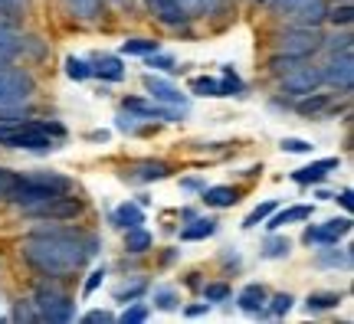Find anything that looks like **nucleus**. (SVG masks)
Here are the masks:
<instances>
[{
    "label": "nucleus",
    "mask_w": 354,
    "mask_h": 324,
    "mask_svg": "<svg viewBox=\"0 0 354 324\" xmlns=\"http://www.w3.org/2000/svg\"><path fill=\"white\" fill-rule=\"evenodd\" d=\"M99 242L73 229H39L24 242V259L43 275H66L86 265Z\"/></svg>",
    "instance_id": "f257e3e1"
},
{
    "label": "nucleus",
    "mask_w": 354,
    "mask_h": 324,
    "mask_svg": "<svg viewBox=\"0 0 354 324\" xmlns=\"http://www.w3.org/2000/svg\"><path fill=\"white\" fill-rule=\"evenodd\" d=\"M73 190V180L63 174H33V177H17V184L10 190V203L17 207H33L39 200L59 197V193H69Z\"/></svg>",
    "instance_id": "f03ea898"
},
{
    "label": "nucleus",
    "mask_w": 354,
    "mask_h": 324,
    "mask_svg": "<svg viewBox=\"0 0 354 324\" xmlns=\"http://www.w3.org/2000/svg\"><path fill=\"white\" fill-rule=\"evenodd\" d=\"M37 308L39 321H73L76 318V305L69 295H63L59 288H37V298L30 301Z\"/></svg>",
    "instance_id": "7ed1b4c3"
},
{
    "label": "nucleus",
    "mask_w": 354,
    "mask_h": 324,
    "mask_svg": "<svg viewBox=\"0 0 354 324\" xmlns=\"http://www.w3.org/2000/svg\"><path fill=\"white\" fill-rule=\"evenodd\" d=\"M26 216L33 220H53V223H63V220H76L82 213V200L79 197H69V193H59V197H50V200H39L33 207H24Z\"/></svg>",
    "instance_id": "20e7f679"
},
{
    "label": "nucleus",
    "mask_w": 354,
    "mask_h": 324,
    "mask_svg": "<svg viewBox=\"0 0 354 324\" xmlns=\"http://www.w3.org/2000/svg\"><path fill=\"white\" fill-rule=\"evenodd\" d=\"M325 37L318 33V26H295V30H286L279 37V53H289V56H299V59H312L318 50H322Z\"/></svg>",
    "instance_id": "39448f33"
},
{
    "label": "nucleus",
    "mask_w": 354,
    "mask_h": 324,
    "mask_svg": "<svg viewBox=\"0 0 354 324\" xmlns=\"http://www.w3.org/2000/svg\"><path fill=\"white\" fill-rule=\"evenodd\" d=\"M33 95V79L24 69L0 66V108H17Z\"/></svg>",
    "instance_id": "423d86ee"
},
{
    "label": "nucleus",
    "mask_w": 354,
    "mask_h": 324,
    "mask_svg": "<svg viewBox=\"0 0 354 324\" xmlns=\"http://www.w3.org/2000/svg\"><path fill=\"white\" fill-rule=\"evenodd\" d=\"M322 82H328L338 92H351L354 88V59L351 53H335L328 59V66L322 69Z\"/></svg>",
    "instance_id": "0eeeda50"
},
{
    "label": "nucleus",
    "mask_w": 354,
    "mask_h": 324,
    "mask_svg": "<svg viewBox=\"0 0 354 324\" xmlns=\"http://www.w3.org/2000/svg\"><path fill=\"white\" fill-rule=\"evenodd\" d=\"M348 233H351V216H335V220H328V223H322V226H308L302 239L308 246H335Z\"/></svg>",
    "instance_id": "6e6552de"
},
{
    "label": "nucleus",
    "mask_w": 354,
    "mask_h": 324,
    "mask_svg": "<svg viewBox=\"0 0 354 324\" xmlns=\"http://www.w3.org/2000/svg\"><path fill=\"white\" fill-rule=\"evenodd\" d=\"M318 86H322V69H315V66H295L292 73L282 75V92H289V95H308V92H318Z\"/></svg>",
    "instance_id": "1a4fd4ad"
},
{
    "label": "nucleus",
    "mask_w": 354,
    "mask_h": 324,
    "mask_svg": "<svg viewBox=\"0 0 354 324\" xmlns=\"http://www.w3.org/2000/svg\"><path fill=\"white\" fill-rule=\"evenodd\" d=\"M286 17H292L299 26H318L328 17V3H325V0H302V3L292 7Z\"/></svg>",
    "instance_id": "9d476101"
},
{
    "label": "nucleus",
    "mask_w": 354,
    "mask_h": 324,
    "mask_svg": "<svg viewBox=\"0 0 354 324\" xmlns=\"http://www.w3.org/2000/svg\"><path fill=\"white\" fill-rule=\"evenodd\" d=\"M331 171H338V158L312 161L308 167H302V171H295V174H292V180H295V184H318V180H325V177H328Z\"/></svg>",
    "instance_id": "9b49d317"
},
{
    "label": "nucleus",
    "mask_w": 354,
    "mask_h": 324,
    "mask_svg": "<svg viewBox=\"0 0 354 324\" xmlns=\"http://www.w3.org/2000/svg\"><path fill=\"white\" fill-rule=\"evenodd\" d=\"M145 88L151 92V99L165 102V105H180V108H184V95H180L171 82H165V79H158V75H145Z\"/></svg>",
    "instance_id": "f8f14e48"
},
{
    "label": "nucleus",
    "mask_w": 354,
    "mask_h": 324,
    "mask_svg": "<svg viewBox=\"0 0 354 324\" xmlns=\"http://www.w3.org/2000/svg\"><path fill=\"white\" fill-rule=\"evenodd\" d=\"M148 10L167 26H180L184 20H187V13L177 7V0H148Z\"/></svg>",
    "instance_id": "ddd939ff"
},
{
    "label": "nucleus",
    "mask_w": 354,
    "mask_h": 324,
    "mask_svg": "<svg viewBox=\"0 0 354 324\" xmlns=\"http://www.w3.org/2000/svg\"><path fill=\"white\" fill-rule=\"evenodd\" d=\"M112 223L118 226V229H135V226L145 223V210H141L138 203H122V207L112 213Z\"/></svg>",
    "instance_id": "4468645a"
},
{
    "label": "nucleus",
    "mask_w": 354,
    "mask_h": 324,
    "mask_svg": "<svg viewBox=\"0 0 354 324\" xmlns=\"http://www.w3.org/2000/svg\"><path fill=\"white\" fill-rule=\"evenodd\" d=\"M236 305H240L246 314H259V312L266 308V288H263V285H246V288L240 292Z\"/></svg>",
    "instance_id": "2eb2a0df"
},
{
    "label": "nucleus",
    "mask_w": 354,
    "mask_h": 324,
    "mask_svg": "<svg viewBox=\"0 0 354 324\" xmlns=\"http://www.w3.org/2000/svg\"><path fill=\"white\" fill-rule=\"evenodd\" d=\"M92 73L99 75V79H105V82H122L125 79V66H122L118 56H102L99 63L92 66Z\"/></svg>",
    "instance_id": "dca6fc26"
},
{
    "label": "nucleus",
    "mask_w": 354,
    "mask_h": 324,
    "mask_svg": "<svg viewBox=\"0 0 354 324\" xmlns=\"http://www.w3.org/2000/svg\"><path fill=\"white\" fill-rule=\"evenodd\" d=\"M312 213H315V210H312V207H305V203H302V207H289V210H282V213H276V210H272V213H269L272 220H269V223H266V226H269V229H279V226H286V223H299V220H312Z\"/></svg>",
    "instance_id": "f3484780"
},
{
    "label": "nucleus",
    "mask_w": 354,
    "mask_h": 324,
    "mask_svg": "<svg viewBox=\"0 0 354 324\" xmlns=\"http://www.w3.org/2000/svg\"><path fill=\"white\" fill-rule=\"evenodd\" d=\"M236 190L233 187H207L203 190V203L207 207H216V210H223V207H233L236 203Z\"/></svg>",
    "instance_id": "a211bd4d"
},
{
    "label": "nucleus",
    "mask_w": 354,
    "mask_h": 324,
    "mask_svg": "<svg viewBox=\"0 0 354 324\" xmlns=\"http://www.w3.org/2000/svg\"><path fill=\"white\" fill-rule=\"evenodd\" d=\"M125 108L135 112L138 118H171V122H174V112H171V108H158V105H148V102H141V99H125Z\"/></svg>",
    "instance_id": "6ab92c4d"
},
{
    "label": "nucleus",
    "mask_w": 354,
    "mask_h": 324,
    "mask_svg": "<svg viewBox=\"0 0 354 324\" xmlns=\"http://www.w3.org/2000/svg\"><path fill=\"white\" fill-rule=\"evenodd\" d=\"M338 301H342L338 292H312L305 298V308L308 312H328V308H338Z\"/></svg>",
    "instance_id": "aec40b11"
},
{
    "label": "nucleus",
    "mask_w": 354,
    "mask_h": 324,
    "mask_svg": "<svg viewBox=\"0 0 354 324\" xmlns=\"http://www.w3.org/2000/svg\"><path fill=\"white\" fill-rule=\"evenodd\" d=\"M216 233V220H194V226H184L180 229V239H187V242H194V239H207Z\"/></svg>",
    "instance_id": "412c9836"
},
{
    "label": "nucleus",
    "mask_w": 354,
    "mask_h": 324,
    "mask_svg": "<svg viewBox=\"0 0 354 324\" xmlns=\"http://www.w3.org/2000/svg\"><path fill=\"white\" fill-rule=\"evenodd\" d=\"M125 233H128V236H125V249L128 252H135V256H138V252H148V249H151V236H148L141 226H135V229H125Z\"/></svg>",
    "instance_id": "4be33fe9"
},
{
    "label": "nucleus",
    "mask_w": 354,
    "mask_h": 324,
    "mask_svg": "<svg viewBox=\"0 0 354 324\" xmlns=\"http://www.w3.org/2000/svg\"><path fill=\"white\" fill-rule=\"evenodd\" d=\"M171 174V167L167 164H161V161H148V164H141L138 171H135V180H165V177Z\"/></svg>",
    "instance_id": "5701e85b"
},
{
    "label": "nucleus",
    "mask_w": 354,
    "mask_h": 324,
    "mask_svg": "<svg viewBox=\"0 0 354 324\" xmlns=\"http://www.w3.org/2000/svg\"><path fill=\"white\" fill-rule=\"evenodd\" d=\"M20 50H24V39L17 37V33H13L7 23H0V53H7V56L13 59V56H17Z\"/></svg>",
    "instance_id": "b1692460"
},
{
    "label": "nucleus",
    "mask_w": 354,
    "mask_h": 324,
    "mask_svg": "<svg viewBox=\"0 0 354 324\" xmlns=\"http://www.w3.org/2000/svg\"><path fill=\"white\" fill-rule=\"evenodd\" d=\"M69 3V10L82 17V20H92V17H99L102 10V0H66Z\"/></svg>",
    "instance_id": "393cba45"
},
{
    "label": "nucleus",
    "mask_w": 354,
    "mask_h": 324,
    "mask_svg": "<svg viewBox=\"0 0 354 324\" xmlns=\"http://www.w3.org/2000/svg\"><path fill=\"white\" fill-rule=\"evenodd\" d=\"M299 63H305V59H299V56H289V53H276L272 59H269V69L276 75H286V73H292Z\"/></svg>",
    "instance_id": "a878e982"
},
{
    "label": "nucleus",
    "mask_w": 354,
    "mask_h": 324,
    "mask_svg": "<svg viewBox=\"0 0 354 324\" xmlns=\"http://www.w3.org/2000/svg\"><path fill=\"white\" fill-rule=\"evenodd\" d=\"M328 108V99L325 95H315V92H308V95H302V102H299V112L302 115H318Z\"/></svg>",
    "instance_id": "bb28decb"
},
{
    "label": "nucleus",
    "mask_w": 354,
    "mask_h": 324,
    "mask_svg": "<svg viewBox=\"0 0 354 324\" xmlns=\"http://www.w3.org/2000/svg\"><path fill=\"white\" fill-rule=\"evenodd\" d=\"M190 92H194V95H210V99H216V95H220V79H207V75H201V79L190 82Z\"/></svg>",
    "instance_id": "cd10ccee"
},
{
    "label": "nucleus",
    "mask_w": 354,
    "mask_h": 324,
    "mask_svg": "<svg viewBox=\"0 0 354 324\" xmlns=\"http://www.w3.org/2000/svg\"><path fill=\"white\" fill-rule=\"evenodd\" d=\"M66 75H69V79H76V82H82V79H88V75H92V66H88L86 59L69 56V59H66Z\"/></svg>",
    "instance_id": "c85d7f7f"
},
{
    "label": "nucleus",
    "mask_w": 354,
    "mask_h": 324,
    "mask_svg": "<svg viewBox=\"0 0 354 324\" xmlns=\"http://www.w3.org/2000/svg\"><path fill=\"white\" fill-rule=\"evenodd\" d=\"M154 50H158L154 39H125V46H122V53H128V56H148Z\"/></svg>",
    "instance_id": "c756f323"
},
{
    "label": "nucleus",
    "mask_w": 354,
    "mask_h": 324,
    "mask_svg": "<svg viewBox=\"0 0 354 324\" xmlns=\"http://www.w3.org/2000/svg\"><path fill=\"white\" fill-rule=\"evenodd\" d=\"M289 239H269L263 246V259H286L289 256Z\"/></svg>",
    "instance_id": "7c9ffc66"
},
{
    "label": "nucleus",
    "mask_w": 354,
    "mask_h": 324,
    "mask_svg": "<svg viewBox=\"0 0 354 324\" xmlns=\"http://www.w3.org/2000/svg\"><path fill=\"white\" fill-rule=\"evenodd\" d=\"M177 305V292H171V288H158L154 292V308H161V312H174Z\"/></svg>",
    "instance_id": "2f4dec72"
},
{
    "label": "nucleus",
    "mask_w": 354,
    "mask_h": 324,
    "mask_svg": "<svg viewBox=\"0 0 354 324\" xmlns=\"http://www.w3.org/2000/svg\"><path fill=\"white\" fill-rule=\"evenodd\" d=\"M322 46H328V53H351V33H335L331 39H325Z\"/></svg>",
    "instance_id": "473e14b6"
},
{
    "label": "nucleus",
    "mask_w": 354,
    "mask_h": 324,
    "mask_svg": "<svg viewBox=\"0 0 354 324\" xmlns=\"http://www.w3.org/2000/svg\"><path fill=\"white\" fill-rule=\"evenodd\" d=\"M325 20H331V23H335V26H338V23H342V26H348V23H351V20H354L351 3L344 0L342 7H335V10H328V17H325Z\"/></svg>",
    "instance_id": "72a5a7b5"
},
{
    "label": "nucleus",
    "mask_w": 354,
    "mask_h": 324,
    "mask_svg": "<svg viewBox=\"0 0 354 324\" xmlns=\"http://www.w3.org/2000/svg\"><path fill=\"white\" fill-rule=\"evenodd\" d=\"M272 210H276V203H259V207H256V210L250 213L246 220H243V226H246V229H253V226L263 223V220H266V216H269Z\"/></svg>",
    "instance_id": "f704fd0d"
},
{
    "label": "nucleus",
    "mask_w": 354,
    "mask_h": 324,
    "mask_svg": "<svg viewBox=\"0 0 354 324\" xmlns=\"http://www.w3.org/2000/svg\"><path fill=\"white\" fill-rule=\"evenodd\" d=\"M322 265H335V269H338V265H342V269H348V265H351V252L344 249V252H322Z\"/></svg>",
    "instance_id": "c9c22d12"
},
{
    "label": "nucleus",
    "mask_w": 354,
    "mask_h": 324,
    "mask_svg": "<svg viewBox=\"0 0 354 324\" xmlns=\"http://www.w3.org/2000/svg\"><path fill=\"white\" fill-rule=\"evenodd\" d=\"M122 324H141V321H148V308L145 305H131V308H125V314L118 318Z\"/></svg>",
    "instance_id": "e433bc0d"
},
{
    "label": "nucleus",
    "mask_w": 354,
    "mask_h": 324,
    "mask_svg": "<svg viewBox=\"0 0 354 324\" xmlns=\"http://www.w3.org/2000/svg\"><path fill=\"white\" fill-rule=\"evenodd\" d=\"M292 308V295L289 292H282V295H276V298H272V305H269V314H272V318H282V314L289 312Z\"/></svg>",
    "instance_id": "4c0bfd02"
},
{
    "label": "nucleus",
    "mask_w": 354,
    "mask_h": 324,
    "mask_svg": "<svg viewBox=\"0 0 354 324\" xmlns=\"http://www.w3.org/2000/svg\"><path fill=\"white\" fill-rule=\"evenodd\" d=\"M203 298H207V301H223V298H230V285H223V282H214V285L203 288Z\"/></svg>",
    "instance_id": "58836bf2"
},
{
    "label": "nucleus",
    "mask_w": 354,
    "mask_h": 324,
    "mask_svg": "<svg viewBox=\"0 0 354 324\" xmlns=\"http://www.w3.org/2000/svg\"><path fill=\"white\" fill-rule=\"evenodd\" d=\"M282 151H289V154H312V144L302 141V137H286V141H282Z\"/></svg>",
    "instance_id": "ea45409f"
},
{
    "label": "nucleus",
    "mask_w": 354,
    "mask_h": 324,
    "mask_svg": "<svg viewBox=\"0 0 354 324\" xmlns=\"http://www.w3.org/2000/svg\"><path fill=\"white\" fill-rule=\"evenodd\" d=\"M148 66H151V69H177V63L174 59H171V56H165V53H148Z\"/></svg>",
    "instance_id": "a19ab883"
},
{
    "label": "nucleus",
    "mask_w": 354,
    "mask_h": 324,
    "mask_svg": "<svg viewBox=\"0 0 354 324\" xmlns=\"http://www.w3.org/2000/svg\"><path fill=\"white\" fill-rule=\"evenodd\" d=\"M13 184H17V174H13V171H7V167H0V200L10 197Z\"/></svg>",
    "instance_id": "79ce46f5"
},
{
    "label": "nucleus",
    "mask_w": 354,
    "mask_h": 324,
    "mask_svg": "<svg viewBox=\"0 0 354 324\" xmlns=\"http://www.w3.org/2000/svg\"><path fill=\"white\" fill-rule=\"evenodd\" d=\"M13 318H17V321H39L37 308H30L26 301H20V305H17V312H13Z\"/></svg>",
    "instance_id": "37998d69"
},
{
    "label": "nucleus",
    "mask_w": 354,
    "mask_h": 324,
    "mask_svg": "<svg viewBox=\"0 0 354 324\" xmlns=\"http://www.w3.org/2000/svg\"><path fill=\"white\" fill-rule=\"evenodd\" d=\"M102 282H105V269H95V272L86 278V288H82V292H86V295H92V292H95Z\"/></svg>",
    "instance_id": "c03bdc74"
},
{
    "label": "nucleus",
    "mask_w": 354,
    "mask_h": 324,
    "mask_svg": "<svg viewBox=\"0 0 354 324\" xmlns=\"http://www.w3.org/2000/svg\"><path fill=\"white\" fill-rule=\"evenodd\" d=\"M141 292H145V285L138 282V285H131V288H128V285L118 288V292H115V298H118V301H128V298H138Z\"/></svg>",
    "instance_id": "a18cd8bd"
},
{
    "label": "nucleus",
    "mask_w": 354,
    "mask_h": 324,
    "mask_svg": "<svg viewBox=\"0 0 354 324\" xmlns=\"http://www.w3.org/2000/svg\"><path fill=\"white\" fill-rule=\"evenodd\" d=\"M82 321H86V324H112L115 314H109V312H88Z\"/></svg>",
    "instance_id": "49530a36"
},
{
    "label": "nucleus",
    "mask_w": 354,
    "mask_h": 324,
    "mask_svg": "<svg viewBox=\"0 0 354 324\" xmlns=\"http://www.w3.org/2000/svg\"><path fill=\"white\" fill-rule=\"evenodd\" d=\"M24 3H26V0H0V13H17V10H24Z\"/></svg>",
    "instance_id": "de8ad7c7"
},
{
    "label": "nucleus",
    "mask_w": 354,
    "mask_h": 324,
    "mask_svg": "<svg viewBox=\"0 0 354 324\" xmlns=\"http://www.w3.org/2000/svg\"><path fill=\"white\" fill-rule=\"evenodd\" d=\"M269 3H272V7H276L279 13H289L292 7H299V3H302V0H269Z\"/></svg>",
    "instance_id": "09e8293b"
},
{
    "label": "nucleus",
    "mask_w": 354,
    "mask_h": 324,
    "mask_svg": "<svg viewBox=\"0 0 354 324\" xmlns=\"http://www.w3.org/2000/svg\"><path fill=\"white\" fill-rule=\"evenodd\" d=\"M338 203H342L344 210L351 213L354 210V193H351V190H342V193H338Z\"/></svg>",
    "instance_id": "8fccbe9b"
},
{
    "label": "nucleus",
    "mask_w": 354,
    "mask_h": 324,
    "mask_svg": "<svg viewBox=\"0 0 354 324\" xmlns=\"http://www.w3.org/2000/svg\"><path fill=\"white\" fill-rule=\"evenodd\" d=\"M207 305H210V301H203V305H194V308H187V318H197V314H203V312H207Z\"/></svg>",
    "instance_id": "3c124183"
},
{
    "label": "nucleus",
    "mask_w": 354,
    "mask_h": 324,
    "mask_svg": "<svg viewBox=\"0 0 354 324\" xmlns=\"http://www.w3.org/2000/svg\"><path fill=\"white\" fill-rule=\"evenodd\" d=\"M184 187H187V190H201L203 184H201V180H197V177H190V180H184Z\"/></svg>",
    "instance_id": "603ef678"
},
{
    "label": "nucleus",
    "mask_w": 354,
    "mask_h": 324,
    "mask_svg": "<svg viewBox=\"0 0 354 324\" xmlns=\"http://www.w3.org/2000/svg\"><path fill=\"white\" fill-rule=\"evenodd\" d=\"M0 66H10V56H7V53H0Z\"/></svg>",
    "instance_id": "864d4df0"
},
{
    "label": "nucleus",
    "mask_w": 354,
    "mask_h": 324,
    "mask_svg": "<svg viewBox=\"0 0 354 324\" xmlns=\"http://www.w3.org/2000/svg\"><path fill=\"white\" fill-rule=\"evenodd\" d=\"M259 3H269V0H259Z\"/></svg>",
    "instance_id": "5fc2aeb1"
}]
</instances>
